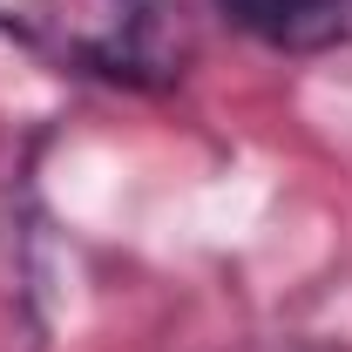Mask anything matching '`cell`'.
<instances>
[{
    "mask_svg": "<svg viewBox=\"0 0 352 352\" xmlns=\"http://www.w3.org/2000/svg\"><path fill=\"white\" fill-rule=\"evenodd\" d=\"M0 34L61 75L176 88L197 61L183 0H0Z\"/></svg>",
    "mask_w": 352,
    "mask_h": 352,
    "instance_id": "cell-1",
    "label": "cell"
},
{
    "mask_svg": "<svg viewBox=\"0 0 352 352\" xmlns=\"http://www.w3.org/2000/svg\"><path fill=\"white\" fill-rule=\"evenodd\" d=\"M223 21L278 54L352 47V0H210Z\"/></svg>",
    "mask_w": 352,
    "mask_h": 352,
    "instance_id": "cell-2",
    "label": "cell"
},
{
    "mask_svg": "<svg viewBox=\"0 0 352 352\" xmlns=\"http://www.w3.org/2000/svg\"><path fill=\"white\" fill-rule=\"evenodd\" d=\"M41 346V305H34V237L14 204H0V352Z\"/></svg>",
    "mask_w": 352,
    "mask_h": 352,
    "instance_id": "cell-3",
    "label": "cell"
},
{
    "mask_svg": "<svg viewBox=\"0 0 352 352\" xmlns=\"http://www.w3.org/2000/svg\"><path fill=\"white\" fill-rule=\"evenodd\" d=\"M271 352H285V346H271ZM292 352H305V346H292Z\"/></svg>",
    "mask_w": 352,
    "mask_h": 352,
    "instance_id": "cell-4",
    "label": "cell"
}]
</instances>
